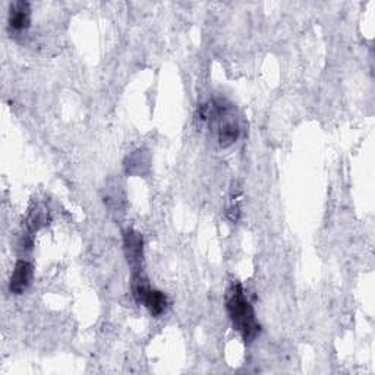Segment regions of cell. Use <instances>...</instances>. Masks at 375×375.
I'll return each mask as SVG.
<instances>
[{
	"label": "cell",
	"mask_w": 375,
	"mask_h": 375,
	"mask_svg": "<svg viewBox=\"0 0 375 375\" xmlns=\"http://www.w3.org/2000/svg\"><path fill=\"white\" fill-rule=\"evenodd\" d=\"M226 308L233 327L241 333L245 343H251L259 335V322L255 318L253 305L249 304L242 286L232 283L226 295Z\"/></svg>",
	"instance_id": "cell-1"
},
{
	"label": "cell",
	"mask_w": 375,
	"mask_h": 375,
	"mask_svg": "<svg viewBox=\"0 0 375 375\" xmlns=\"http://www.w3.org/2000/svg\"><path fill=\"white\" fill-rule=\"evenodd\" d=\"M132 294L140 304H144L154 317L161 315L168 308V298L160 290L151 289L144 274H132Z\"/></svg>",
	"instance_id": "cell-2"
},
{
	"label": "cell",
	"mask_w": 375,
	"mask_h": 375,
	"mask_svg": "<svg viewBox=\"0 0 375 375\" xmlns=\"http://www.w3.org/2000/svg\"><path fill=\"white\" fill-rule=\"evenodd\" d=\"M123 251L132 274H141L144 267V241L142 236L133 229H127L123 232Z\"/></svg>",
	"instance_id": "cell-3"
},
{
	"label": "cell",
	"mask_w": 375,
	"mask_h": 375,
	"mask_svg": "<svg viewBox=\"0 0 375 375\" xmlns=\"http://www.w3.org/2000/svg\"><path fill=\"white\" fill-rule=\"evenodd\" d=\"M123 166L128 176H145L150 173L151 155L147 150L140 148L128 155Z\"/></svg>",
	"instance_id": "cell-4"
},
{
	"label": "cell",
	"mask_w": 375,
	"mask_h": 375,
	"mask_svg": "<svg viewBox=\"0 0 375 375\" xmlns=\"http://www.w3.org/2000/svg\"><path fill=\"white\" fill-rule=\"evenodd\" d=\"M31 279H33V266L25 261V259H19L9 281L10 292L16 295L23 294V292L27 290V287L29 286Z\"/></svg>",
	"instance_id": "cell-5"
},
{
	"label": "cell",
	"mask_w": 375,
	"mask_h": 375,
	"mask_svg": "<svg viewBox=\"0 0 375 375\" xmlns=\"http://www.w3.org/2000/svg\"><path fill=\"white\" fill-rule=\"evenodd\" d=\"M31 24V6L28 2L19 0L14 2L9 9V25L15 31H24Z\"/></svg>",
	"instance_id": "cell-6"
},
{
	"label": "cell",
	"mask_w": 375,
	"mask_h": 375,
	"mask_svg": "<svg viewBox=\"0 0 375 375\" xmlns=\"http://www.w3.org/2000/svg\"><path fill=\"white\" fill-rule=\"evenodd\" d=\"M104 204L114 214L123 213L125 205V194L119 182H112L104 190Z\"/></svg>",
	"instance_id": "cell-7"
},
{
	"label": "cell",
	"mask_w": 375,
	"mask_h": 375,
	"mask_svg": "<svg viewBox=\"0 0 375 375\" xmlns=\"http://www.w3.org/2000/svg\"><path fill=\"white\" fill-rule=\"evenodd\" d=\"M49 210L44 205H37L34 211H31L29 217H28V229L29 232H37L38 229H41L43 226L49 224Z\"/></svg>",
	"instance_id": "cell-8"
},
{
	"label": "cell",
	"mask_w": 375,
	"mask_h": 375,
	"mask_svg": "<svg viewBox=\"0 0 375 375\" xmlns=\"http://www.w3.org/2000/svg\"><path fill=\"white\" fill-rule=\"evenodd\" d=\"M239 190L236 188L235 190V186H233V190H232V196H231V204H229L227 207V217H229V220L236 223L239 220V216H241V205H239Z\"/></svg>",
	"instance_id": "cell-9"
}]
</instances>
